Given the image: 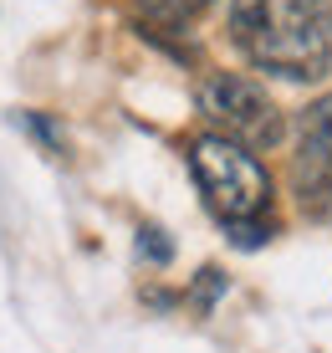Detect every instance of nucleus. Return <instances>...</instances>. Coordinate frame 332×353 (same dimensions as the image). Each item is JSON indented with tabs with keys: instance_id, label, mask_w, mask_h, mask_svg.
I'll return each instance as SVG.
<instances>
[{
	"instance_id": "7ed1b4c3",
	"label": "nucleus",
	"mask_w": 332,
	"mask_h": 353,
	"mask_svg": "<svg viewBox=\"0 0 332 353\" xmlns=\"http://www.w3.org/2000/svg\"><path fill=\"white\" fill-rule=\"evenodd\" d=\"M200 113L225 133V139L245 143V149H271L281 143V113L266 97V88L256 77H240V72H210L194 92Z\"/></svg>"
},
{
	"instance_id": "0eeeda50",
	"label": "nucleus",
	"mask_w": 332,
	"mask_h": 353,
	"mask_svg": "<svg viewBox=\"0 0 332 353\" xmlns=\"http://www.w3.org/2000/svg\"><path fill=\"white\" fill-rule=\"evenodd\" d=\"M16 123L31 133V139H41L52 154H61V128L52 123V118H41V113H16Z\"/></svg>"
},
{
	"instance_id": "20e7f679",
	"label": "nucleus",
	"mask_w": 332,
	"mask_h": 353,
	"mask_svg": "<svg viewBox=\"0 0 332 353\" xmlns=\"http://www.w3.org/2000/svg\"><path fill=\"white\" fill-rule=\"evenodd\" d=\"M291 185L302 205L332 200V92L297 113V154H291Z\"/></svg>"
},
{
	"instance_id": "f03ea898",
	"label": "nucleus",
	"mask_w": 332,
	"mask_h": 353,
	"mask_svg": "<svg viewBox=\"0 0 332 353\" xmlns=\"http://www.w3.org/2000/svg\"><path fill=\"white\" fill-rule=\"evenodd\" d=\"M189 169L200 185L205 205L225 225H251L271 205V174L245 143L225 139V133H200L189 143Z\"/></svg>"
},
{
	"instance_id": "39448f33",
	"label": "nucleus",
	"mask_w": 332,
	"mask_h": 353,
	"mask_svg": "<svg viewBox=\"0 0 332 353\" xmlns=\"http://www.w3.org/2000/svg\"><path fill=\"white\" fill-rule=\"evenodd\" d=\"M210 6L215 0H133V10H138V21L149 31H184V26H194Z\"/></svg>"
},
{
	"instance_id": "f257e3e1",
	"label": "nucleus",
	"mask_w": 332,
	"mask_h": 353,
	"mask_svg": "<svg viewBox=\"0 0 332 353\" xmlns=\"http://www.w3.org/2000/svg\"><path fill=\"white\" fill-rule=\"evenodd\" d=\"M230 41L251 67L312 82L332 67V0H236Z\"/></svg>"
},
{
	"instance_id": "423d86ee",
	"label": "nucleus",
	"mask_w": 332,
	"mask_h": 353,
	"mask_svg": "<svg viewBox=\"0 0 332 353\" xmlns=\"http://www.w3.org/2000/svg\"><path fill=\"white\" fill-rule=\"evenodd\" d=\"M138 256L149 266H169L174 261V241H169L158 225H138Z\"/></svg>"
},
{
	"instance_id": "6e6552de",
	"label": "nucleus",
	"mask_w": 332,
	"mask_h": 353,
	"mask_svg": "<svg viewBox=\"0 0 332 353\" xmlns=\"http://www.w3.org/2000/svg\"><path fill=\"white\" fill-rule=\"evenodd\" d=\"M220 292H225V276H220L215 266H205V272H200V282H194V312H210Z\"/></svg>"
},
{
	"instance_id": "1a4fd4ad",
	"label": "nucleus",
	"mask_w": 332,
	"mask_h": 353,
	"mask_svg": "<svg viewBox=\"0 0 332 353\" xmlns=\"http://www.w3.org/2000/svg\"><path fill=\"white\" fill-rule=\"evenodd\" d=\"M230 241H236L240 251H256V246H266V241H271V225H261V221H251V225H230Z\"/></svg>"
}]
</instances>
